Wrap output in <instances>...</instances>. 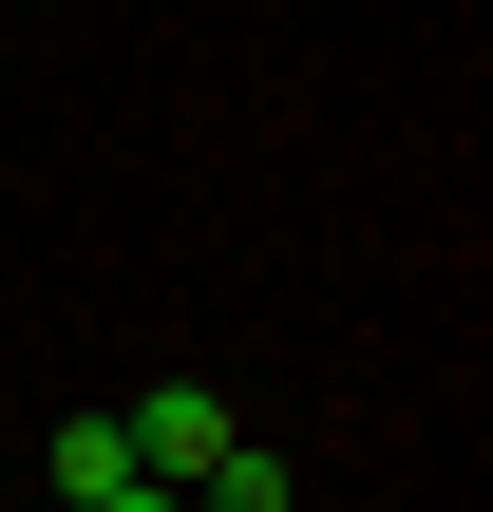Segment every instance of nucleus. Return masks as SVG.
<instances>
[{"label":"nucleus","mask_w":493,"mask_h":512,"mask_svg":"<svg viewBox=\"0 0 493 512\" xmlns=\"http://www.w3.org/2000/svg\"><path fill=\"white\" fill-rule=\"evenodd\" d=\"M114 437H133V475H152V494H190V475H209L247 418H228L209 380H152V399H114Z\"/></svg>","instance_id":"nucleus-1"},{"label":"nucleus","mask_w":493,"mask_h":512,"mask_svg":"<svg viewBox=\"0 0 493 512\" xmlns=\"http://www.w3.org/2000/svg\"><path fill=\"white\" fill-rule=\"evenodd\" d=\"M38 475H57V512H95V494H133V437H114V418H57Z\"/></svg>","instance_id":"nucleus-2"},{"label":"nucleus","mask_w":493,"mask_h":512,"mask_svg":"<svg viewBox=\"0 0 493 512\" xmlns=\"http://www.w3.org/2000/svg\"><path fill=\"white\" fill-rule=\"evenodd\" d=\"M304 494V475H285V456H266V437H228V456H209V475H190V512H285Z\"/></svg>","instance_id":"nucleus-3"},{"label":"nucleus","mask_w":493,"mask_h":512,"mask_svg":"<svg viewBox=\"0 0 493 512\" xmlns=\"http://www.w3.org/2000/svg\"><path fill=\"white\" fill-rule=\"evenodd\" d=\"M95 512H190V494H152V475H133V494H95Z\"/></svg>","instance_id":"nucleus-4"}]
</instances>
